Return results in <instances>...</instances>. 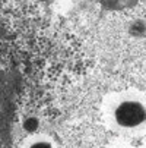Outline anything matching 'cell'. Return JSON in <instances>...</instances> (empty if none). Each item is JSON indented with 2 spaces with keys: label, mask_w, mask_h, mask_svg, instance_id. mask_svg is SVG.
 Here are the masks:
<instances>
[{
  "label": "cell",
  "mask_w": 146,
  "mask_h": 148,
  "mask_svg": "<svg viewBox=\"0 0 146 148\" xmlns=\"http://www.w3.org/2000/svg\"><path fill=\"white\" fill-rule=\"evenodd\" d=\"M19 148H57V145L45 134H31L20 142Z\"/></svg>",
  "instance_id": "cell-2"
},
{
  "label": "cell",
  "mask_w": 146,
  "mask_h": 148,
  "mask_svg": "<svg viewBox=\"0 0 146 148\" xmlns=\"http://www.w3.org/2000/svg\"><path fill=\"white\" fill-rule=\"evenodd\" d=\"M143 148H146V144H145V147H143Z\"/></svg>",
  "instance_id": "cell-6"
},
{
  "label": "cell",
  "mask_w": 146,
  "mask_h": 148,
  "mask_svg": "<svg viewBox=\"0 0 146 148\" xmlns=\"http://www.w3.org/2000/svg\"><path fill=\"white\" fill-rule=\"evenodd\" d=\"M101 3L108 9H124L137 3V0H101Z\"/></svg>",
  "instance_id": "cell-3"
},
{
  "label": "cell",
  "mask_w": 146,
  "mask_h": 148,
  "mask_svg": "<svg viewBox=\"0 0 146 148\" xmlns=\"http://www.w3.org/2000/svg\"><path fill=\"white\" fill-rule=\"evenodd\" d=\"M39 2H47V0H39Z\"/></svg>",
  "instance_id": "cell-5"
},
{
  "label": "cell",
  "mask_w": 146,
  "mask_h": 148,
  "mask_svg": "<svg viewBox=\"0 0 146 148\" xmlns=\"http://www.w3.org/2000/svg\"><path fill=\"white\" fill-rule=\"evenodd\" d=\"M108 148H136V147H133V145H129V144H124V142H120V144L110 145Z\"/></svg>",
  "instance_id": "cell-4"
},
{
  "label": "cell",
  "mask_w": 146,
  "mask_h": 148,
  "mask_svg": "<svg viewBox=\"0 0 146 148\" xmlns=\"http://www.w3.org/2000/svg\"><path fill=\"white\" fill-rule=\"evenodd\" d=\"M104 122L113 132L139 138L146 135V95L136 90L110 94L102 104Z\"/></svg>",
  "instance_id": "cell-1"
}]
</instances>
